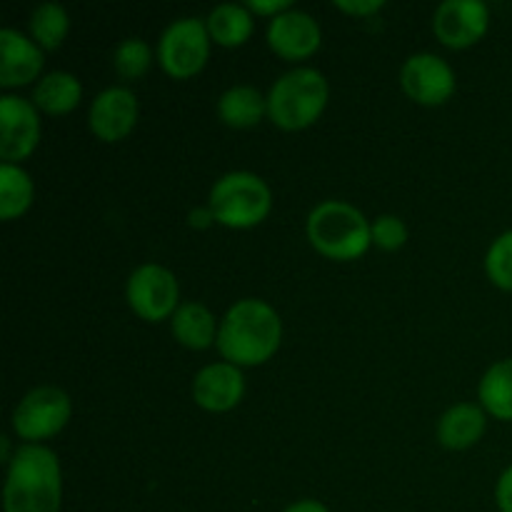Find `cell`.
<instances>
[{
	"instance_id": "obj_1",
	"label": "cell",
	"mask_w": 512,
	"mask_h": 512,
	"mask_svg": "<svg viewBox=\"0 0 512 512\" xmlns=\"http://www.w3.org/2000/svg\"><path fill=\"white\" fill-rule=\"evenodd\" d=\"M280 338H283V323L273 305L258 298H245L225 313L215 345L225 363L245 368L273 358Z\"/></svg>"
},
{
	"instance_id": "obj_2",
	"label": "cell",
	"mask_w": 512,
	"mask_h": 512,
	"mask_svg": "<svg viewBox=\"0 0 512 512\" xmlns=\"http://www.w3.org/2000/svg\"><path fill=\"white\" fill-rule=\"evenodd\" d=\"M60 498L63 478L53 450L38 443L20 445L8 463L5 512H58Z\"/></svg>"
},
{
	"instance_id": "obj_3",
	"label": "cell",
	"mask_w": 512,
	"mask_h": 512,
	"mask_svg": "<svg viewBox=\"0 0 512 512\" xmlns=\"http://www.w3.org/2000/svg\"><path fill=\"white\" fill-rule=\"evenodd\" d=\"M308 238L320 255L333 260L360 258L373 245L365 215L343 200L315 205L308 215Z\"/></svg>"
},
{
	"instance_id": "obj_4",
	"label": "cell",
	"mask_w": 512,
	"mask_h": 512,
	"mask_svg": "<svg viewBox=\"0 0 512 512\" xmlns=\"http://www.w3.org/2000/svg\"><path fill=\"white\" fill-rule=\"evenodd\" d=\"M328 80L315 68H295L280 75L268 93V115L278 128L300 130L320 118L328 105Z\"/></svg>"
},
{
	"instance_id": "obj_5",
	"label": "cell",
	"mask_w": 512,
	"mask_h": 512,
	"mask_svg": "<svg viewBox=\"0 0 512 512\" xmlns=\"http://www.w3.org/2000/svg\"><path fill=\"white\" fill-rule=\"evenodd\" d=\"M270 203L273 195L268 183L248 170H235L215 180L208 198L213 218L228 228H253L270 213Z\"/></svg>"
},
{
	"instance_id": "obj_6",
	"label": "cell",
	"mask_w": 512,
	"mask_h": 512,
	"mask_svg": "<svg viewBox=\"0 0 512 512\" xmlns=\"http://www.w3.org/2000/svg\"><path fill=\"white\" fill-rule=\"evenodd\" d=\"M210 33L205 20L178 18L160 33L158 60L173 78H190L208 63Z\"/></svg>"
},
{
	"instance_id": "obj_7",
	"label": "cell",
	"mask_w": 512,
	"mask_h": 512,
	"mask_svg": "<svg viewBox=\"0 0 512 512\" xmlns=\"http://www.w3.org/2000/svg\"><path fill=\"white\" fill-rule=\"evenodd\" d=\"M70 410L73 408L65 390L55 385H40L18 403L13 413V430L28 443L53 438L68 425Z\"/></svg>"
},
{
	"instance_id": "obj_8",
	"label": "cell",
	"mask_w": 512,
	"mask_h": 512,
	"mask_svg": "<svg viewBox=\"0 0 512 512\" xmlns=\"http://www.w3.org/2000/svg\"><path fill=\"white\" fill-rule=\"evenodd\" d=\"M128 303L143 320L158 323L178 310V280L168 268L145 263L128 278Z\"/></svg>"
},
{
	"instance_id": "obj_9",
	"label": "cell",
	"mask_w": 512,
	"mask_h": 512,
	"mask_svg": "<svg viewBox=\"0 0 512 512\" xmlns=\"http://www.w3.org/2000/svg\"><path fill=\"white\" fill-rule=\"evenodd\" d=\"M40 140L38 108L18 95L0 98V155L5 163L18 165L28 158Z\"/></svg>"
},
{
	"instance_id": "obj_10",
	"label": "cell",
	"mask_w": 512,
	"mask_h": 512,
	"mask_svg": "<svg viewBox=\"0 0 512 512\" xmlns=\"http://www.w3.org/2000/svg\"><path fill=\"white\" fill-rule=\"evenodd\" d=\"M400 85L420 105H443L455 93V73L440 55L415 53L400 70Z\"/></svg>"
},
{
	"instance_id": "obj_11",
	"label": "cell",
	"mask_w": 512,
	"mask_h": 512,
	"mask_svg": "<svg viewBox=\"0 0 512 512\" xmlns=\"http://www.w3.org/2000/svg\"><path fill=\"white\" fill-rule=\"evenodd\" d=\"M490 23L483 0H445L433 15V30L448 48H468L478 43Z\"/></svg>"
},
{
	"instance_id": "obj_12",
	"label": "cell",
	"mask_w": 512,
	"mask_h": 512,
	"mask_svg": "<svg viewBox=\"0 0 512 512\" xmlns=\"http://www.w3.org/2000/svg\"><path fill=\"white\" fill-rule=\"evenodd\" d=\"M88 120L90 130L105 143L123 140L138 120V98H135L133 90L123 88V85L105 88L103 93L95 95Z\"/></svg>"
},
{
	"instance_id": "obj_13",
	"label": "cell",
	"mask_w": 512,
	"mask_h": 512,
	"mask_svg": "<svg viewBox=\"0 0 512 512\" xmlns=\"http://www.w3.org/2000/svg\"><path fill=\"white\" fill-rule=\"evenodd\" d=\"M268 43L280 58L303 60L320 48V25L305 10H285L270 18Z\"/></svg>"
},
{
	"instance_id": "obj_14",
	"label": "cell",
	"mask_w": 512,
	"mask_h": 512,
	"mask_svg": "<svg viewBox=\"0 0 512 512\" xmlns=\"http://www.w3.org/2000/svg\"><path fill=\"white\" fill-rule=\"evenodd\" d=\"M245 378L238 365L213 363L205 365L193 380V398L200 408L210 413H225L233 410L243 400Z\"/></svg>"
},
{
	"instance_id": "obj_15",
	"label": "cell",
	"mask_w": 512,
	"mask_h": 512,
	"mask_svg": "<svg viewBox=\"0 0 512 512\" xmlns=\"http://www.w3.org/2000/svg\"><path fill=\"white\" fill-rule=\"evenodd\" d=\"M43 70V50L13 28L0 30V85L18 88L35 80Z\"/></svg>"
},
{
	"instance_id": "obj_16",
	"label": "cell",
	"mask_w": 512,
	"mask_h": 512,
	"mask_svg": "<svg viewBox=\"0 0 512 512\" xmlns=\"http://www.w3.org/2000/svg\"><path fill=\"white\" fill-rule=\"evenodd\" d=\"M485 433L483 405L458 403L443 413L438 423V440L450 450H465L478 443Z\"/></svg>"
},
{
	"instance_id": "obj_17",
	"label": "cell",
	"mask_w": 512,
	"mask_h": 512,
	"mask_svg": "<svg viewBox=\"0 0 512 512\" xmlns=\"http://www.w3.org/2000/svg\"><path fill=\"white\" fill-rule=\"evenodd\" d=\"M218 323L215 315L203 303H180L173 313V335L180 345L193 350H205L208 345L218 343Z\"/></svg>"
},
{
	"instance_id": "obj_18",
	"label": "cell",
	"mask_w": 512,
	"mask_h": 512,
	"mask_svg": "<svg viewBox=\"0 0 512 512\" xmlns=\"http://www.w3.org/2000/svg\"><path fill=\"white\" fill-rule=\"evenodd\" d=\"M268 113V98L253 85H233L218 100V115L230 128H253Z\"/></svg>"
},
{
	"instance_id": "obj_19",
	"label": "cell",
	"mask_w": 512,
	"mask_h": 512,
	"mask_svg": "<svg viewBox=\"0 0 512 512\" xmlns=\"http://www.w3.org/2000/svg\"><path fill=\"white\" fill-rule=\"evenodd\" d=\"M80 80L73 73L65 70H55V73L43 75L33 90V103L35 108L45 110L50 115H65L80 103Z\"/></svg>"
},
{
	"instance_id": "obj_20",
	"label": "cell",
	"mask_w": 512,
	"mask_h": 512,
	"mask_svg": "<svg viewBox=\"0 0 512 512\" xmlns=\"http://www.w3.org/2000/svg\"><path fill=\"white\" fill-rule=\"evenodd\" d=\"M205 25H208L210 40L225 45V48H235L253 35V13L248 10V5L220 3L210 10Z\"/></svg>"
},
{
	"instance_id": "obj_21",
	"label": "cell",
	"mask_w": 512,
	"mask_h": 512,
	"mask_svg": "<svg viewBox=\"0 0 512 512\" xmlns=\"http://www.w3.org/2000/svg\"><path fill=\"white\" fill-rule=\"evenodd\" d=\"M480 405L498 420H512V358L500 360L480 380Z\"/></svg>"
},
{
	"instance_id": "obj_22",
	"label": "cell",
	"mask_w": 512,
	"mask_h": 512,
	"mask_svg": "<svg viewBox=\"0 0 512 512\" xmlns=\"http://www.w3.org/2000/svg\"><path fill=\"white\" fill-rule=\"evenodd\" d=\"M33 180L20 165H0V218L13 220L33 203Z\"/></svg>"
},
{
	"instance_id": "obj_23",
	"label": "cell",
	"mask_w": 512,
	"mask_h": 512,
	"mask_svg": "<svg viewBox=\"0 0 512 512\" xmlns=\"http://www.w3.org/2000/svg\"><path fill=\"white\" fill-rule=\"evenodd\" d=\"M70 28L68 13L58 3H43L30 15V33L33 40L45 50H55L65 40Z\"/></svg>"
},
{
	"instance_id": "obj_24",
	"label": "cell",
	"mask_w": 512,
	"mask_h": 512,
	"mask_svg": "<svg viewBox=\"0 0 512 512\" xmlns=\"http://www.w3.org/2000/svg\"><path fill=\"white\" fill-rule=\"evenodd\" d=\"M113 63L118 75H123L125 80H135L140 75H145V70L153 63V53H150V45L140 38H128L115 48Z\"/></svg>"
},
{
	"instance_id": "obj_25",
	"label": "cell",
	"mask_w": 512,
	"mask_h": 512,
	"mask_svg": "<svg viewBox=\"0 0 512 512\" xmlns=\"http://www.w3.org/2000/svg\"><path fill=\"white\" fill-rule=\"evenodd\" d=\"M485 270L498 288L512 290V230L493 240L485 255Z\"/></svg>"
},
{
	"instance_id": "obj_26",
	"label": "cell",
	"mask_w": 512,
	"mask_h": 512,
	"mask_svg": "<svg viewBox=\"0 0 512 512\" xmlns=\"http://www.w3.org/2000/svg\"><path fill=\"white\" fill-rule=\"evenodd\" d=\"M370 235H373V243L378 248L398 250L408 240V228H405V223L398 215H380V218L370 223Z\"/></svg>"
},
{
	"instance_id": "obj_27",
	"label": "cell",
	"mask_w": 512,
	"mask_h": 512,
	"mask_svg": "<svg viewBox=\"0 0 512 512\" xmlns=\"http://www.w3.org/2000/svg\"><path fill=\"white\" fill-rule=\"evenodd\" d=\"M495 500H498L500 512H512V465L500 475L498 488H495Z\"/></svg>"
},
{
	"instance_id": "obj_28",
	"label": "cell",
	"mask_w": 512,
	"mask_h": 512,
	"mask_svg": "<svg viewBox=\"0 0 512 512\" xmlns=\"http://www.w3.org/2000/svg\"><path fill=\"white\" fill-rule=\"evenodd\" d=\"M335 8L353 15H370L383 8V0H360V3L358 0H335Z\"/></svg>"
},
{
	"instance_id": "obj_29",
	"label": "cell",
	"mask_w": 512,
	"mask_h": 512,
	"mask_svg": "<svg viewBox=\"0 0 512 512\" xmlns=\"http://www.w3.org/2000/svg\"><path fill=\"white\" fill-rule=\"evenodd\" d=\"M290 8H293L290 0H248V10L260 15H270V18H275V15L285 13Z\"/></svg>"
},
{
	"instance_id": "obj_30",
	"label": "cell",
	"mask_w": 512,
	"mask_h": 512,
	"mask_svg": "<svg viewBox=\"0 0 512 512\" xmlns=\"http://www.w3.org/2000/svg\"><path fill=\"white\" fill-rule=\"evenodd\" d=\"M283 512H330L323 503L318 500H298V503L288 505Z\"/></svg>"
},
{
	"instance_id": "obj_31",
	"label": "cell",
	"mask_w": 512,
	"mask_h": 512,
	"mask_svg": "<svg viewBox=\"0 0 512 512\" xmlns=\"http://www.w3.org/2000/svg\"><path fill=\"white\" fill-rule=\"evenodd\" d=\"M190 220H193V225H208L210 220H215L213 218V210H195L193 215H190Z\"/></svg>"
}]
</instances>
